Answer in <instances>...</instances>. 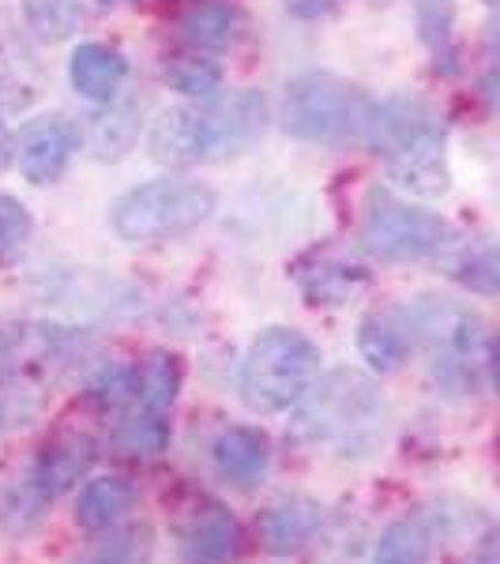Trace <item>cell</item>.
Instances as JSON below:
<instances>
[{
  "mask_svg": "<svg viewBox=\"0 0 500 564\" xmlns=\"http://www.w3.org/2000/svg\"><path fill=\"white\" fill-rule=\"evenodd\" d=\"M268 129V102L260 90L211 95L174 106L154 121L151 154L166 166H207L252 151Z\"/></svg>",
  "mask_w": 500,
  "mask_h": 564,
  "instance_id": "6da1fadb",
  "label": "cell"
},
{
  "mask_svg": "<svg viewBox=\"0 0 500 564\" xmlns=\"http://www.w3.org/2000/svg\"><path fill=\"white\" fill-rule=\"evenodd\" d=\"M411 324V335H422L430 343V369L433 380L448 395H475L489 388L493 372V343L478 313L456 305H417L414 313H403Z\"/></svg>",
  "mask_w": 500,
  "mask_h": 564,
  "instance_id": "7a4b0ae2",
  "label": "cell"
},
{
  "mask_svg": "<svg viewBox=\"0 0 500 564\" xmlns=\"http://www.w3.org/2000/svg\"><path fill=\"white\" fill-rule=\"evenodd\" d=\"M215 188L188 177H159L129 188L109 207V226L124 245H162L199 230L215 215Z\"/></svg>",
  "mask_w": 500,
  "mask_h": 564,
  "instance_id": "3957f363",
  "label": "cell"
},
{
  "mask_svg": "<svg viewBox=\"0 0 500 564\" xmlns=\"http://www.w3.org/2000/svg\"><path fill=\"white\" fill-rule=\"evenodd\" d=\"M324 354L297 327H263L241 361V399L257 414H283L320 377Z\"/></svg>",
  "mask_w": 500,
  "mask_h": 564,
  "instance_id": "277c9868",
  "label": "cell"
},
{
  "mask_svg": "<svg viewBox=\"0 0 500 564\" xmlns=\"http://www.w3.org/2000/svg\"><path fill=\"white\" fill-rule=\"evenodd\" d=\"M372 98L331 72H305L283 95V129L305 143H354L366 135Z\"/></svg>",
  "mask_w": 500,
  "mask_h": 564,
  "instance_id": "5b68a950",
  "label": "cell"
},
{
  "mask_svg": "<svg viewBox=\"0 0 500 564\" xmlns=\"http://www.w3.org/2000/svg\"><path fill=\"white\" fill-rule=\"evenodd\" d=\"M452 241H456V230H452L448 218H441L436 212H422L411 199L380 193V188L369 193L366 218H361V245L377 260H425L444 252Z\"/></svg>",
  "mask_w": 500,
  "mask_h": 564,
  "instance_id": "8992f818",
  "label": "cell"
},
{
  "mask_svg": "<svg viewBox=\"0 0 500 564\" xmlns=\"http://www.w3.org/2000/svg\"><path fill=\"white\" fill-rule=\"evenodd\" d=\"M380 417V399L361 372H331L297 399L294 433L305 441H350Z\"/></svg>",
  "mask_w": 500,
  "mask_h": 564,
  "instance_id": "52a82bcc",
  "label": "cell"
},
{
  "mask_svg": "<svg viewBox=\"0 0 500 564\" xmlns=\"http://www.w3.org/2000/svg\"><path fill=\"white\" fill-rule=\"evenodd\" d=\"M76 151H79V124H72L61 113L26 121L20 129V140H12V159L20 162V174L31 185H57L68 174Z\"/></svg>",
  "mask_w": 500,
  "mask_h": 564,
  "instance_id": "ba28073f",
  "label": "cell"
},
{
  "mask_svg": "<svg viewBox=\"0 0 500 564\" xmlns=\"http://www.w3.org/2000/svg\"><path fill=\"white\" fill-rule=\"evenodd\" d=\"M95 456H98L95 441H90L87 433H61L42 444V452L34 456L31 467L23 470V478L31 481V489L45 505H53V500L65 497L72 486H79V478H87Z\"/></svg>",
  "mask_w": 500,
  "mask_h": 564,
  "instance_id": "9c48e42d",
  "label": "cell"
},
{
  "mask_svg": "<svg viewBox=\"0 0 500 564\" xmlns=\"http://www.w3.org/2000/svg\"><path fill=\"white\" fill-rule=\"evenodd\" d=\"M294 279L308 305H347L369 286V271L335 249H316L294 263Z\"/></svg>",
  "mask_w": 500,
  "mask_h": 564,
  "instance_id": "30bf717a",
  "label": "cell"
},
{
  "mask_svg": "<svg viewBox=\"0 0 500 564\" xmlns=\"http://www.w3.org/2000/svg\"><path fill=\"white\" fill-rule=\"evenodd\" d=\"M177 545L185 564H233L244 550V531L230 508L204 505L181 527Z\"/></svg>",
  "mask_w": 500,
  "mask_h": 564,
  "instance_id": "8fae6325",
  "label": "cell"
},
{
  "mask_svg": "<svg viewBox=\"0 0 500 564\" xmlns=\"http://www.w3.org/2000/svg\"><path fill=\"white\" fill-rule=\"evenodd\" d=\"M384 170L399 193H411L417 199H436L452 188L448 159H444V135H430V140H417L411 148L384 154Z\"/></svg>",
  "mask_w": 500,
  "mask_h": 564,
  "instance_id": "7c38bea8",
  "label": "cell"
},
{
  "mask_svg": "<svg viewBox=\"0 0 500 564\" xmlns=\"http://www.w3.org/2000/svg\"><path fill=\"white\" fill-rule=\"evenodd\" d=\"M215 475L233 489H249L268 475L271 467V441L257 425H230L211 444Z\"/></svg>",
  "mask_w": 500,
  "mask_h": 564,
  "instance_id": "4fadbf2b",
  "label": "cell"
},
{
  "mask_svg": "<svg viewBox=\"0 0 500 564\" xmlns=\"http://www.w3.org/2000/svg\"><path fill=\"white\" fill-rule=\"evenodd\" d=\"M42 90V68L20 26L0 12V113H23Z\"/></svg>",
  "mask_w": 500,
  "mask_h": 564,
  "instance_id": "5bb4252c",
  "label": "cell"
},
{
  "mask_svg": "<svg viewBox=\"0 0 500 564\" xmlns=\"http://www.w3.org/2000/svg\"><path fill=\"white\" fill-rule=\"evenodd\" d=\"M320 523H324L320 500H313L305 494H290V497H279L275 505L263 508L257 527H260L263 550L279 553V557H290V553H297L302 545L316 539Z\"/></svg>",
  "mask_w": 500,
  "mask_h": 564,
  "instance_id": "9a60e30c",
  "label": "cell"
},
{
  "mask_svg": "<svg viewBox=\"0 0 500 564\" xmlns=\"http://www.w3.org/2000/svg\"><path fill=\"white\" fill-rule=\"evenodd\" d=\"M124 76H129V61L121 57V50L106 42H84L76 45L68 61V79L72 87L79 90L90 102H113L124 87Z\"/></svg>",
  "mask_w": 500,
  "mask_h": 564,
  "instance_id": "2e32d148",
  "label": "cell"
},
{
  "mask_svg": "<svg viewBox=\"0 0 500 564\" xmlns=\"http://www.w3.org/2000/svg\"><path fill=\"white\" fill-rule=\"evenodd\" d=\"M140 106L135 102H102L90 117H84V129H79V143H87V151L98 162H117L124 159L135 140H140Z\"/></svg>",
  "mask_w": 500,
  "mask_h": 564,
  "instance_id": "e0dca14e",
  "label": "cell"
},
{
  "mask_svg": "<svg viewBox=\"0 0 500 564\" xmlns=\"http://www.w3.org/2000/svg\"><path fill=\"white\" fill-rule=\"evenodd\" d=\"M358 350L369 361L372 372H395L414 350V335L406 316L403 313L366 316L358 327Z\"/></svg>",
  "mask_w": 500,
  "mask_h": 564,
  "instance_id": "ac0fdd59",
  "label": "cell"
},
{
  "mask_svg": "<svg viewBox=\"0 0 500 564\" xmlns=\"http://www.w3.org/2000/svg\"><path fill=\"white\" fill-rule=\"evenodd\" d=\"M135 500H140V494H135L129 478H95L76 497V523L84 531H109L132 512Z\"/></svg>",
  "mask_w": 500,
  "mask_h": 564,
  "instance_id": "d6986e66",
  "label": "cell"
},
{
  "mask_svg": "<svg viewBox=\"0 0 500 564\" xmlns=\"http://www.w3.org/2000/svg\"><path fill=\"white\" fill-rule=\"evenodd\" d=\"M181 358L170 350H151L143 354L140 361L132 366V399L135 406H148V411L166 414L170 406L177 403V391H181Z\"/></svg>",
  "mask_w": 500,
  "mask_h": 564,
  "instance_id": "ffe728a7",
  "label": "cell"
},
{
  "mask_svg": "<svg viewBox=\"0 0 500 564\" xmlns=\"http://www.w3.org/2000/svg\"><path fill=\"white\" fill-rule=\"evenodd\" d=\"M113 448L135 459H159L170 448V422L159 411L148 406H129L121 417L113 422Z\"/></svg>",
  "mask_w": 500,
  "mask_h": 564,
  "instance_id": "44dd1931",
  "label": "cell"
},
{
  "mask_svg": "<svg viewBox=\"0 0 500 564\" xmlns=\"http://www.w3.org/2000/svg\"><path fill=\"white\" fill-rule=\"evenodd\" d=\"M177 31L196 50H226L241 31V12L233 4H226V0H204V4H193L181 15Z\"/></svg>",
  "mask_w": 500,
  "mask_h": 564,
  "instance_id": "7402d4cb",
  "label": "cell"
},
{
  "mask_svg": "<svg viewBox=\"0 0 500 564\" xmlns=\"http://www.w3.org/2000/svg\"><path fill=\"white\" fill-rule=\"evenodd\" d=\"M417 31H422V42L433 53L436 68L456 72V0H417Z\"/></svg>",
  "mask_w": 500,
  "mask_h": 564,
  "instance_id": "603a6c76",
  "label": "cell"
},
{
  "mask_svg": "<svg viewBox=\"0 0 500 564\" xmlns=\"http://www.w3.org/2000/svg\"><path fill=\"white\" fill-rule=\"evenodd\" d=\"M430 527L422 520H395L380 531L372 564H425L430 561Z\"/></svg>",
  "mask_w": 500,
  "mask_h": 564,
  "instance_id": "cb8c5ba5",
  "label": "cell"
},
{
  "mask_svg": "<svg viewBox=\"0 0 500 564\" xmlns=\"http://www.w3.org/2000/svg\"><path fill=\"white\" fill-rule=\"evenodd\" d=\"M154 534L148 523L109 527V534L87 553L84 564H151Z\"/></svg>",
  "mask_w": 500,
  "mask_h": 564,
  "instance_id": "d4e9b609",
  "label": "cell"
},
{
  "mask_svg": "<svg viewBox=\"0 0 500 564\" xmlns=\"http://www.w3.org/2000/svg\"><path fill=\"white\" fill-rule=\"evenodd\" d=\"M23 20L42 42H65L79 31V0H23Z\"/></svg>",
  "mask_w": 500,
  "mask_h": 564,
  "instance_id": "484cf974",
  "label": "cell"
},
{
  "mask_svg": "<svg viewBox=\"0 0 500 564\" xmlns=\"http://www.w3.org/2000/svg\"><path fill=\"white\" fill-rule=\"evenodd\" d=\"M166 84L177 90V95H185L188 102H199V98H211L218 95V87H222V65L211 57H177L174 65L166 68Z\"/></svg>",
  "mask_w": 500,
  "mask_h": 564,
  "instance_id": "4316f807",
  "label": "cell"
},
{
  "mask_svg": "<svg viewBox=\"0 0 500 564\" xmlns=\"http://www.w3.org/2000/svg\"><path fill=\"white\" fill-rule=\"evenodd\" d=\"M45 508H50V505H45V500L34 494L31 481L15 478L12 486L0 494V527H4L12 539H23V534H31L34 527H39Z\"/></svg>",
  "mask_w": 500,
  "mask_h": 564,
  "instance_id": "83f0119b",
  "label": "cell"
},
{
  "mask_svg": "<svg viewBox=\"0 0 500 564\" xmlns=\"http://www.w3.org/2000/svg\"><path fill=\"white\" fill-rule=\"evenodd\" d=\"M452 275H456L463 286L470 290V294H481V297H493L497 294V249L493 245H478V249H467L463 257L456 260V268H452Z\"/></svg>",
  "mask_w": 500,
  "mask_h": 564,
  "instance_id": "f1b7e54d",
  "label": "cell"
},
{
  "mask_svg": "<svg viewBox=\"0 0 500 564\" xmlns=\"http://www.w3.org/2000/svg\"><path fill=\"white\" fill-rule=\"evenodd\" d=\"M31 234H34L31 212L15 196L0 193V260H12L31 241Z\"/></svg>",
  "mask_w": 500,
  "mask_h": 564,
  "instance_id": "f546056e",
  "label": "cell"
},
{
  "mask_svg": "<svg viewBox=\"0 0 500 564\" xmlns=\"http://www.w3.org/2000/svg\"><path fill=\"white\" fill-rule=\"evenodd\" d=\"M90 399H95L98 406H109V411H117L124 399H132V366L98 369L95 380H90Z\"/></svg>",
  "mask_w": 500,
  "mask_h": 564,
  "instance_id": "4dcf8cb0",
  "label": "cell"
},
{
  "mask_svg": "<svg viewBox=\"0 0 500 564\" xmlns=\"http://www.w3.org/2000/svg\"><path fill=\"white\" fill-rule=\"evenodd\" d=\"M331 4H335V0H286L290 12L302 15V20H316V15H324Z\"/></svg>",
  "mask_w": 500,
  "mask_h": 564,
  "instance_id": "1f68e13d",
  "label": "cell"
},
{
  "mask_svg": "<svg viewBox=\"0 0 500 564\" xmlns=\"http://www.w3.org/2000/svg\"><path fill=\"white\" fill-rule=\"evenodd\" d=\"M12 162V132H8V124L0 121V170Z\"/></svg>",
  "mask_w": 500,
  "mask_h": 564,
  "instance_id": "d6a6232c",
  "label": "cell"
},
{
  "mask_svg": "<svg viewBox=\"0 0 500 564\" xmlns=\"http://www.w3.org/2000/svg\"><path fill=\"white\" fill-rule=\"evenodd\" d=\"M0 425H4V411H0Z\"/></svg>",
  "mask_w": 500,
  "mask_h": 564,
  "instance_id": "836d02e7",
  "label": "cell"
}]
</instances>
